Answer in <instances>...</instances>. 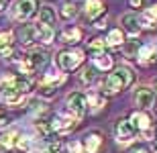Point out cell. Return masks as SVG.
<instances>
[{
    "mask_svg": "<svg viewBox=\"0 0 157 153\" xmlns=\"http://www.w3.org/2000/svg\"><path fill=\"white\" fill-rule=\"evenodd\" d=\"M131 82H133V71L128 67H118L104 80V90L108 94H114V92H121L127 86H131Z\"/></svg>",
    "mask_w": 157,
    "mask_h": 153,
    "instance_id": "obj_1",
    "label": "cell"
},
{
    "mask_svg": "<svg viewBox=\"0 0 157 153\" xmlns=\"http://www.w3.org/2000/svg\"><path fill=\"white\" fill-rule=\"evenodd\" d=\"M0 96H2V100L8 102V104H18V102L23 100V94H21L17 90V86H14V76L2 78V82H0Z\"/></svg>",
    "mask_w": 157,
    "mask_h": 153,
    "instance_id": "obj_2",
    "label": "cell"
},
{
    "mask_svg": "<svg viewBox=\"0 0 157 153\" xmlns=\"http://www.w3.org/2000/svg\"><path fill=\"white\" fill-rule=\"evenodd\" d=\"M84 61V53L82 51H61L57 55V63L61 70H74Z\"/></svg>",
    "mask_w": 157,
    "mask_h": 153,
    "instance_id": "obj_3",
    "label": "cell"
},
{
    "mask_svg": "<svg viewBox=\"0 0 157 153\" xmlns=\"http://www.w3.org/2000/svg\"><path fill=\"white\" fill-rule=\"evenodd\" d=\"M86 106H88V100H86L84 94H80V92L70 94V98H67V110H70L76 118H80V117L86 114Z\"/></svg>",
    "mask_w": 157,
    "mask_h": 153,
    "instance_id": "obj_4",
    "label": "cell"
},
{
    "mask_svg": "<svg viewBox=\"0 0 157 153\" xmlns=\"http://www.w3.org/2000/svg\"><path fill=\"white\" fill-rule=\"evenodd\" d=\"M131 124L135 127V131H141L145 139H151L153 137V133H151V118L147 117L145 112H133Z\"/></svg>",
    "mask_w": 157,
    "mask_h": 153,
    "instance_id": "obj_5",
    "label": "cell"
},
{
    "mask_svg": "<svg viewBox=\"0 0 157 153\" xmlns=\"http://www.w3.org/2000/svg\"><path fill=\"white\" fill-rule=\"evenodd\" d=\"M35 10H37V0H21L14 8V17L18 21H27L35 14Z\"/></svg>",
    "mask_w": 157,
    "mask_h": 153,
    "instance_id": "obj_6",
    "label": "cell"
},
{
    "mask_svg": "<svg viewBox=\"0 0 157 153\" xmlns=\"http://www.w3.org/2000/svg\"><path fill=\"white\" fill-rule=\"evenodd\" d=\"M27 57V61H29L31 70L37 71V70H43L47 63H49V57H47L45 51H41V49H33V51L29 53V55H25Z\"/></svg>",
    "mask_w": 157,
    "mask_h": 153,
    "instance_id": "obj_7",
    "label": "cell"
},
{
    "mask_svg": "<svg viewBox=\"0 0 157 153\" xmlns=\"http://www.w3.org/2000/svg\"><path fill=\"white\" fill-rule=\"evenodd\" d=\"M135 137V127L131 124V120H118L117 124V139L121 143H128L133 141Z\"/></svg>",
    "mask_w": 157,
    "mask_h": 153,
    "instance_id": "obj_8",
    "label": "cell"
},
{
    "mask_svg": "<svg viewBox=\"0 0 157 153\" xmlns=\"http://www.w3.org/2000/svg\"><path fill=\"white\" fill-rule=\"evenodd\" d=\"M135 100H137V104H139L141 108H153V106H155V92L149 90V88H139Z\"/></svg>",
    "mask_w": 157,
    "mask_h": 153,
    "instance_id": "obj_9",
    "label": "cell"
},
{
    "mask_svg": "<svg viewBox=\"0 0 157 153\" xmlns=\"http://www.w3.org/2000/svg\"><path fill=\"white\" fill-rule=\"evenodd\" d=\"M51 123V129L57 131V133H65V131H70L74 127V118H65L61 114H55V117L49 120Z\"/></svg>",
    "mask_w": 157,
    "mask_h": 153,
    "instance_id": "obj_10",
    "label": "cell"
},
{
    "mask_svg": "<svg viewBox=\"0 0 157 153\" xmlns=\"http://www.w3.org/2000/svg\"><path fill=\"white\" fill-rule=\"evenodd\" d=\"M18 39H21V43H25V45L33 43L37 39V27L35 25H23V27L18 29Z\"/></svg>",
    "mask_w": 157,
    "mask_h": 153,
    "instance_id": "obj_11",
    "label": "cell"
},
{
    "mask_svg": "<svg viewBox=\"0 0 157 153\" xmlns=\"http://www.w3.org/2000/svg\"><path fill=\"white\" fill-rule=\"evenodd\" d=\"M100 14H104V2L102 0H86V17L98 18Z\"/></svg>",
    "mask_w": 157,
    "mask_h": 153,
    "instance_id": "obj_12",
    "label": "cell"
},
{
    "mask_svg": "<svg viewBox=\"0 0 157 153\" xmlns=\"http://www.w3.org/2000/svg\"><path fill=\"white\" fill-rule=\"evenodd\" d=\"M100 145H102V137H100L98 133H90V135L86 137V141H84V151L96 153L100 149Z\"/></svg>",
    "mask_w": 157,
    "mask_h": 153,
    "instance_id": "obj_13",
    "label": "cell"
},
{
    "mask_svg": "<svg viewBox=\"0 0 157 153\" xmlns=\"http://www.w3.org/2000/svg\"><path fill=\"white\" fill-rule=\"evenodd\" d=\"M53 23H55V10L51 6H41L39 8V25L53 27Z\"/></svg>",
    "mask_w": 157,
    "mask_h": 153,
    "instance_id": "obj_14",
    "label": "cell"
},
{
    "mask_svg": "<svg viewBox=\"0 0 157 153\" xmlns=\"http://www.w3.org/2000/svg\"><path fill=\"white\" fill-rule=\"evenodd\" d=\"M122 25H124V29L131 35H137L141 31V23H139V18H137V14H124L122 17Z\"/></svg>",
    "mask_w": 157,
    "mask_h": 153,
    "instance_id": "obj_15",
    "label": "cell"
},
{
    "mask_svg": "<svg viewBox=\"0 0 157 153\" xmlns=\"http://www.w3.org/2000/svg\"><path fill=\"white\" fill-rule=\"evenodd\" d=\"M17 143H18V133L17 131H8L4 135H0V147L10 149V147H17Z\"/></svg>",
    "mask_w": 157,
    "mask_h": 153,
    "instance_id": "obj_16",
    "label": "cell"
},
{
    "mask_svg": "<svg viewBox=\"0 0 157 153\" xmlns=\"http://www.w3.org/2000/svg\"><path fill=\"white\" fill-rule=\"evenodd\" d=\"M82 39V31L78 27H70V29H65L61 33V41L63 43H78Z\"/></svg>",
    "mask_w": 157,
    "mask_h": 153,
    "instance_id": "obj_17",
    "label": "cell"
},
{
    "mask_svg": "<svg viewBox=\"0 0 157 153\" xmlns=\"http://www.w3.org/2000/svg\"><path fill=\"white\" fill-rule=\"evenodd\" d=\"M37 37H39V41H43V43H51L53 41V27L37 25Z\"/></svg>",
    "mask_w": 157,
    "mask_h": 153,
    "instance_id": "obj_18",
    "label": "cell"
},
{
    "mask_svg": "<svg viewBox=\"0 0 157 153\" xmlns=\"http://www.w3.org/2000/svg\"><path fill=\"white\" fill-rule=\"evenodd\" d=\"M12 51V35L10 33H0V53L10 55Z\"/></svg>",
    "mask_w": 157,
    "mask_h": 153,
    "instance_id": "obj_19",
    "label": "cell"
},
{
    "mask_svg": "<svg viewBox=\"0 0 157 153\" xmlns=\"http://www.w3.org/2000/svg\"><path fill=\"white\" fill-rule=\"evenodd\" d=\"M94 63H96L98 70H110V67H112V57H110V55H106V53H96Z\"/></svg>",
    "mask_w": 157,
    "mask_h": 153,
    "instance_id": "obj_20",
    "label": "cell"
},
{
    "mask_svg": "<svg viewBox=\"0 0 157 153\" xmlns=\"http://www.w3.org/2000/svg\"><path fill=\"white\" fill-rule=\"evenodd\" d=\"M137 57H139V61L143 65H147V63H153L155 61V53H153L151 47H141L139 53H137Z\"/></svg>",
    "mask_w": 157,
    "mask_h": 153,
    "instance_id": "obj_21",
    "label": "cell"
},
{
    "mask_svg": "<svg viewBox=\"0 0 157 153\" xmlns=\"http://www.w3.org/2000/svg\"><path fill=\"white\" fill-rule=\"evenodd\" d=\"M124 41V37H122V33H121V29H112L110 33H108V37H106V45H112V47H118L121 43Z\"/></svg>",
    "mask_w": 157,
    "mask_h": 153,
    "instance_id": "obj_22",
    "label": "cell"
},
{
    "mask_svg": "<svg viewBox=\"0 0 157 153\" xmlns=\"http://www.w3.org/2000/svg\"><path fill=\"white\" fill-rule=\"evenodd\" d=\"M80 80H82V84H92L94 80H96V67H94V65L84 67L82 74H80Z\"/></svg>",
    "mask_w": 157,
    "mask_h": 153,
    "instance_id": "obj_23",
    "label": "cell"
},
{
    "mask_svg": "<svg viewBox=\"0 0 157 153\" xmlns=\"http://www.w3.org/2000/svg\"><path fill=\"white\" fill-rule=\"evenodd\" d=\"M35 127H37V131H39V133H41L43 137H49V135L53 133L51 123H49V120H43V118H41V120H37V123H35Z\"/></svg>",
    "mask_w": 157,
    "mask_h": 153,
    "instance_id": "obj_24",
    "label": "cell"
},
{
    "mask_svg": "<svg viewBox=\"0 0 157 153\" xmlns=\"http://www.w3.org/2000/svg\"><path fill=\"white\" fill-rule=\"evenodd\" d=\"M78 14V6L71 4V2H67V4L61 6V18H74Z\"/></svg>",
    "mask_w": 157,
    "mask_h": 153,
    "instance_id": "obj_25",
    "label": "cell"
},
{
    "mask_svg": "<svg viewBox=\"0 0 157 153\" xmlns=\"http://www.w3.org/2000/svg\"><path fill=\"white\" fill-rule=\"evenodd\" d=\"M139 49H141V45L137 41H128L127 45H124V53H127V57H137Z\"/></svg>",
    "mask_w": 157,
    "mask_h": 153,
    "instance_id": "obj_26",
    "label": "cell"
},
{
    "mask_svg": "<svg viewBox=\"0 0 157 153\" xmlns=\"http://www.w3.org/2000/svg\"><path fill=\"white\" fill-rule=\"evenodd\" d=\"M88 100V104H92V108L94 110H98V108H102V106H104V98H102V96H96V94H90L86 98Z\"/></svg>",
    "mask_w": 157,
    "mask_h": 153,
    "instance_id": "obj_27",
    "label": "cell"
},
{
    "mask_svg": "<svg viewBox=\"0 0 157 153\" xmlns=\"http://www.w3.org/2000/svg\"><path fill=\"white\" fill-rule=\"evenodd\" d=\"M104 39H92V41H90V49H92V51H102V49H104Z\"/></svg>",
    "mask_w": 157,
    "mask_h": 153,
    "instance_id": "obj_28",
    "label": "cell"
},
{
    "mask_svg": "<svg viewBox=\"0 0 157 153\" xmlns=\"http://www.w3.org/2000/svg\"><path fill=\"white\" fill-rule=\"evenodd\" d=\"M47 153H61V143H59V141H49V145H47Z\"/></svg>",
    "mask_w": 157,
    "mask_h": 153,
    "instance_id": "obj_29",
    "label": "cell"
},
{
    "mask_svg": "<svg viewBox=\"0 0 157 153\" xmlns=\"http://www.w3.org/2000/svg\"><path fill=\"white\" fill-rule=\"evenodd\" d=\"M70 153H86V151H84V147H82V143L71 141L70 143Z\"/></svg>",
    "mask_w": 157,
    "mask_h": 153,
    "instance_id": "obj_30",
    "label": "cell"
},
{
    "mask_svg": "<svg viewBox=\"0 0 157 153\" xmlns=\"http://www.w3.org/2000/svg\"><path fill=\"white\" fill-rule=\"evenodd\" d=\"M145 14H147L149 18H151V21H157V4H153L151 8H149V10L145 12Z\"/></svg>",
    "mask_w": 157,
    "mask_h": 153,
    "instance_id": "obj_31",
    "label": "cell"
},
{
    "mask_svg": "<svg viewBox=\"0 0 157 153\" xmlns=\"http://www.w3.org/2000/svg\"><path fill=\"white\" fill-rule=\"evenodd\" d=\"M147 2H149V0H131V6H135V8H143Z\"/></svg>",
    "mask_w": 157,
    "mask_h": 153,
    "instance_id": "obj_32",
    "label": "cell"
},
{
    "mask_svg": "<svg viewBox=\"0 0 157 153\" xmlns=\"http://www.w3.org/2000/svg\"><path fill=\"white\" fill-rule=\"evenodd\" d=\"M131 153H151V151H149L147 147H137V149H133Z\"/></svg>",
    "mask_w": 157,
    "mask_h": 153,
    "instance_id": "obj_33",
    "label": "cell"
},
{
    "mask_svg": "<svg viewBox=\"0 0 157 153\" xmlns=\"http://www.w3.org/2000/svg\"><path fill=\"white\" fill-rule=\"evenodd\" d=\"M8 123H10V118H8V117H2V118H0V127H6Z\"/></svg>",
    "mask_w": 157,
    "mask_h": 153,
    "instance_id": "obj_34",
    "label": "cell"
},
{
    "mask_svg": "<svg viewBox=\"0 0 157 153\" xmlns=\"http://www.w3.org/2000/svg\"><path fill=\"white\" fill-rule=\"evenodd\" d=\"M6 4H8V0H0V12L6 8Z\"/></svg>",
    "mask_w": 157,
    "mask_h": 153,
    "instance_id": "obj_35",
    "label": "cell"
},
{
    "mask_svg": "<svg viewBox=\"0 0 157 153\" xmlns=\"http://www.w3.org/2000/svg\"><path fill=\"white\" fill-rule=\"evenodd\" d=\"M153 92L157 94V80H155V84H153Z\"/></svg>",
    "mask_w": 157,
    "mask_h": 153,
    "instance_id": "obj_36",
    "label": "cell"
},
{
    "mask_svg": "<svg viewBox=\"0 0 157 153\" xmlns=\"http://www.w3.org/2000/svg\"><path fill=\"white\" fill-rule=\"evenodd\" d=\"M155 145H157V141H155Z\"/></svg>",
    "mask_w": 157,
    "mask_h": 153,
    "instance_id": "obj_37",
    "label": "cell"
}]
</instances>
